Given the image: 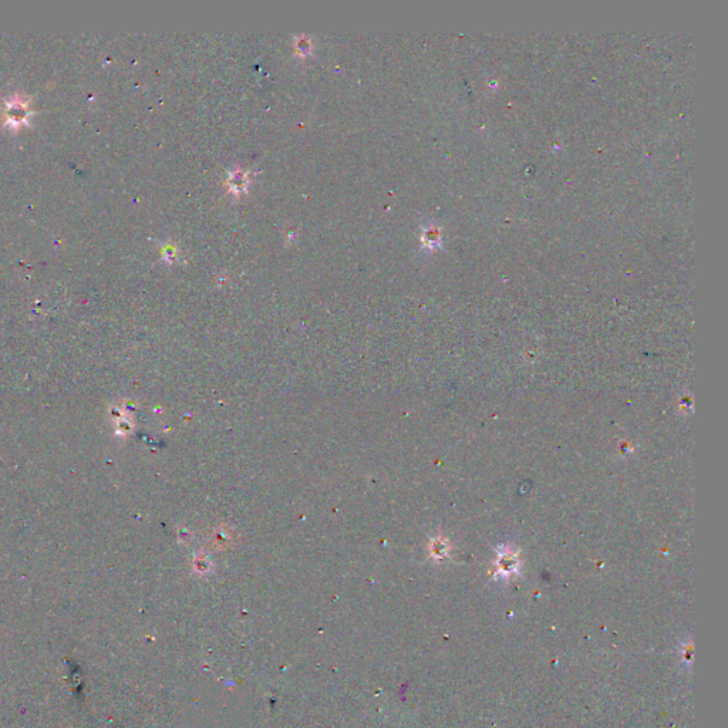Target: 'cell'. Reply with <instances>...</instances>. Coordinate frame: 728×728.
<instances>
[{
  "label": "cell",
  "mask_w": 728,
  "mask_h": 728,
  "mask_svg": "<svg viewBox=\"0 0 728 728\" xmlns=\"http://www.w3.org/2000/svg\"><path fill=\"white\" fill-rule=\"evenodd\" d=\"M162 253H164V259H165V260H168V262H172V260H174V258L177 256V250H175L174 248H171V246L164 248Z\"/></svg>",
  "instance_id": "cell-4"
},
{
  "label": "cell",
  "mask_w": 728,
  "mask_h": 728,
  "mask_svg": "<svg viewBox=\"0 0 728 728\" xmlns=\"http://www.w3.org/2000/svg\"><path fill=\"white\" fill-rule=\"evenodd\" d=\"M294 49L300 56H306L311 53V42L306 36H297L294 40Z\"/></svg>",
  "instance_id": "cell-3"
},
{
  "label": "cell",
  "mask_w": 728,
  "mask_h": 728,
  "mask_svg": "<svg viewBox=\"0 0 728 728\" xmlns=\"http://www.w3.org/2000/svg\"><path fill=\"white\" fill-rule=\"evenodd\" d=\"M6 116H8V121H6L8 127H21V124H26L28 117H29L26 103L22 101V99L19 96H16L15 99H12L11 101L6 103Z\"/></svg>",
  "instance_id": "cell-1"
},
{
  "label": "cell",
  "mask_w": 728,
  "mask_h": 728,
  "mask_svg": "<svg viewBox=\"0 0 728 728\" xmlns=\"http://www.w3.org/2000/svg\"><path fill=\"white\" fill-rule=\"evenodd\" d=\"M231 192L236 194V195H241L243 192H246L248 189V185H249V178H248V172L242 171V170H235V171H231L229 175H228V181H226Z\"/></svg>",
  "instance_id": "cell-2"
}]
</instances>
